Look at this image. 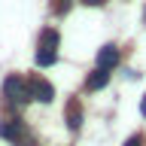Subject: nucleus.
<instances>
[{"label": "nucleus", "mask_w": 146, "mask_h": 146, "mask_svg": "<svg viewBox=\"0 0 146 146\" xmlns=\"http://www.w3.org/2000/svg\"><path fill=\"white\" fill-rule=\"evenodd\" d=\"M119 64V49L116 46H100L98 49V67L100 70H113Z\"/></svg>", "instance_id": "20e7f679"}, {"label": "nucleus", "mask_w": 146, "mask_h": 146, "mask_svg": "<svg viewBox=\"0 0 146 146\" xmlns=\"http://www.w3.org/2000/svg\"><path fill=\"white\" fill-rule=\"evenodd\" d=\"M0 137H3V140H12V143H21V140H25V131H21V122H18V119H9V122H0Z\"/></svg>", "instance_id": "7ed1b4c3"}, {"label": "nucleus", "mask_w": 146, "mask_h": 146, "mask_svg": "<svg viewBox=\"0 0 146 146\" xmlns=\"http://www.w3.org/2000/svg\"><path fill=\"white\" fill-rule=\"evenodd\" d=\"M140 113L146 116V94H143V100H140Z\"/></svg>", "instance_id": "f8f14e48"}, {"label": "nucleus", "mask_w": 146, "mask_h": 146, "mask_svg": "<svg viewBox=\"0 0 146 146\" xmlns=\"http://www.w3.org/2000/svg\"><path fill=\"white\" fill-rule=\"evenodd\" d=\"M27 91H31V98L40 100V104H52V98H55L52 82L40 79V76H31V79H27Z\"/></svg>", "instance_id": "f03ea898"}, {"label": "nucleus", "mask_w": 146, "mask_h": 146, "mask_svg": "<svg viewBox=\"0 0 146 146\" xmlns=\"http://www.w3.org/2000/svg\"><path fill=\"white\" fill-rule=\"evenodd\" d=\"M107 82H110V70H100L98 67V70H91L85 76V91H100Z\"/></svg>", "instance_id": "39448f33"}, {"label": "nucleus", "mask_w": 146, "mask_h": 146, "mask_svg": "<svg viewBox=\"0 0 146 146\" xmlns=\"http://www.w3.org/2000/svg\"><path fill=\"white\" fill-rule=\"evenodd\" d=\"M125 146H143V134H131Z\"/></svg>", "instance_id": "9d476101"}, {"label": "nucleus", "mask_w": 146, "mask_h": 146, "mask_svg": "<svg viewBox=\"0 0 146 146\" xmlns=\"http://www.w3.org/2000/svg\"><path fill=\"white\" fill-rule=\"evenodd\" d=\"M52 9L58 15H67V12H70V0H52Z\"/></svg>", "instance_id": "1a4fd4ad"}, {"label": "nucleus", "mask_w": 146, "mask_h": 146, "mask_svg": "<svg viewBox=\"0 0 146 146\" xmlns=\"http://www.w3.org/2000/svg\"><path fill=\"white\" fill-rule=\"evenodd\" d=\"M55 61H58V52H40V49H36V64H40V67H52Z\"/></svg>", "instance_id": "6e6552de"}, {"label": "nucleus", "mask_w": 146, "mask_h": 146, "mask_svg": "<svg viewBox=\"0 0 146 146\" xmlns=\"http://www.w3.org/2000/svg\"><path fill=\"white\" fill-rule=\"evenodd\" d=\"M79 125H82V110H79V104H76V100H70V104H67V128H70V131H76Z\"/></svg>", "instance_id": "0eeeda50"}, {"label": "nucleus", "mask_w": 146, "mask_h": 146, "mask_svg": "<svg viewBox=\"0 0 146 146\" xmlns=\"http://www.w3.org/2000/svg\"><path fill=\"white\" fill-rule=\"evenodd\" d=\"M143 21H146V9H143Z\"/></svg>", "instance_id": "ddd939ff"}, {"label": "nucleus", "mask_w": 146, "mask_h": 146, "mask_svg": "<svg viewBox=\"0 0 146 146\" xmlns=\"http://www.w3.org/2000/svg\"><path fill=\"white\" fill-rule=\"evenodd\" d=\"M82 3H88V6H100V3H107V0H82Z\"/></svg>", "instance_id": "9b49d317"}, {"label": "nucleus", "mask_w": 146, "mask_h": 146, "mask_svg": "<svg viewBox=\"0 0 146 146\" xmlns=\"http://www.w3.org/2000/svg\"><path fill=\"white\" fill-rule=\"evenodd\" d=\"M58 31L55 27H46L43 34H40V52H58Z\"/></svg>", "instance_id": "423d86ee"}, {"label": "nucleus", "mask_w": 146, "mask_h": 146, "mask_svg": "<svg viewBox=\"0 0 146 146\" xmlns=\"http://www.w3.org/2000/svg\"><path fill=\"white\" fill-rule=\"evenodd\" d=\"M3 98H6L9 104H27V100H31L27 82L21 79V76H9V79L3 82Z\"/></svg>", "instance_id": "f257e3e1"}]
</instances>
